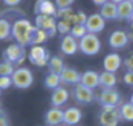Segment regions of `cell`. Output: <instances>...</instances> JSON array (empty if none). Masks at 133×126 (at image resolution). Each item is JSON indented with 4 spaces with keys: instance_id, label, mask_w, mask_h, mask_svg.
Returning <instances> with one entry per match:
<instances>
[{
    "instance_id": "cell-32",
    "label": "cell",
    "mask_w": 133,
    "mask_h": 126,
    "mask_svg": "<svg viewBox=\"0 0 133 126\" xmlns=\"http://www.w3.org/2000/svg\"><path fill=\"white\" fill-rule=\"evenodd\" d=\"M12 85V78L11 76H0V91L8 89Z\"/></svg>"
},
{
    "instance_id": "cell-18",
    "label": "cell",
    "mask_w": 133,
    "mask_h": 126,
    "mask_svg": "<svg viewBox=\"0 0 133 126\" xmlns=\"http://www.w3.org/2000/svg\"><path fill=\"white\" fill-rule=\"evenodd\" d=\"M61 51L65 55H73L76 54L77 49H78V42L76 41V38H73L71 34H66L61 39V45H60Z\"/></svg>"
},
{
    "instance_id": "cell-20",
    "label": "cell",
    "mask_w": 133,
    "mask_h": 126,
    "mask_svg": "<svg viewBox=\"0 0 133 126\" xmlns=\"http://www.w3.org/2000/svg\"><path fill=\"white\" fill-rule=\"evenodd\" d=\"M99 15L104 19V20H116L117 19V5L111 3L110 0L103 4L101 7V11H99Z\"/></svg>"
},
{
    "instance_id": "cell-42",
    "label": "cell",
    "mask_w": 133,
    "mask_h": 126,
    "mask_svg": "<svg viewBox=\"0 0 133 126\" xmlns=\"http://www.w3.org/2000/svg\"><path fill=\"white\" fill-rule=\"evenodd\" d=\"M3 116V112H2V109H0V117H2Z\"/></svg>"
},
{
    "instance_id": "cell-43",
    "label": "cell",
    "mask_w": 133,
    "mask_h": 126,
    "mask_svg": "<svg viewBox=\"0 0 133 126\" xmlns=\"http://www.w3.org/2000/svg\"><path fill=\"white\" fill-rule=\"evenodd\" d=\"M128 2H130V3H132V4H133V0H128Z\"/></svg>"
},
{
    "instance_id": "cell-27",
    "label": "cell",
    "mask_w": 133,
    "mask_h": 126,
    "mask_svg": "<svg viewBox=\"0 0 133 126\" xmlns=\"http://www.w3.org/2000/svg\"><path fill=\"white\" fill-rule=\"evenodd\" d=\"M44 84L48 89H56L60 87L61 84V80H60V75H56V74H48L44 79Z\"/></svg>"
},
{
    "instance_id": "cell-9",
    "label": "cell",
    "mask_w": 133,
    "mask_h": 126,
    "mask_svg": "<svg viewBox=\"0 0 133 126\" xmlns=\"http://www.w3.org/2000/svg\"><path fill=\"white\" fill-rule=\"evenodd\" d=\"M104 26H106V20L99 13H93V15L88 16V20L85 22V28H86L88 33H93V34L102 32L104 29Z\"/></svg>"
},
{
    "instance_id": "cell-4",
    "label": "cell",
    "mask_w": 133,
    "mask_h": 126,
    "mask_svg": "<svg viewBox=\"0 0 133 126\" xmlns=\"http://www.w3.org/2000/svg\"><path fill=\"white\" fill-rule=\"evenodd\" d=\"M121 119L120 109L117 106H103L98 121L102 126H117Z\"/></svg>"
},
{
    "instance_id": "cell-2",
    "label": "cell",
    "mask_w": 133,
    "mask_h": 126,
    "mask_svg": "<svg viewBox=\"0 0 133 126\" xmlns=\"http://www.w3.org/2000/svg\"><path fill=\"white\" fill-rule=\"evenodd\" d=\"M102 43L97 34L86 33L78 42V49L86 55H95L101 51Z\"/></svg>"
},
{
    "instance_id": "cell-3",
    "label": "cell",
    "mask_w": 133,
    "mask_h": 126,
    "mask_svg": "<svg viewBox=\"0 0 133 126\" xmlns=\"http://www.w3.org/2000/svg\"><path fill=\"white\" fill-rule=\"evenodd\" d=\"M12 84L20 89H26L29 88L33 82H34V76L31 74V71L26 67H18L15 70V72L12 74Z\"/></svg>"
},
{
    "instance_id": "cell-36",
    "label": "cell",
    "mask_w": 133,
    "mask_h": 126,
    "mask_svg": "<svg viewBox=\"0 0 133 126\" xmlns=\"http://www.w3.org/2000/svg\"><path fill=\"white\" fill-rule=\"evenodd\" d=\"M3 2L8 7H16V5H18L21 3V0H3Z\"/></svg>"
},
{
    "instance_id": "cell-7",
    "label": "cell",
    "mask_w": 133,
    "mask_h": 126,
    "mask_svg": "<svg viewBox=\"0 0 133 126\" xmlns=\"http://www.w3.org/2000/svg\"><path fill=\"white\" fill-rule=\"evenodd\" d=\"M56 20L52 16H44V15H37L35 17V28L46 30L48 37H54L57 32L56 29Z\"/></svg>"
},
{
    "instance_id": "cell-29",
    "label": "cell",
    "mask_w": 133,
    "mask_h": 126,
    "mask_svg": "<svg viewBox=\"0 0 133 126\" xmlns=\"http://www.w3.org/2000/svg\"><path fill=\"white\" fill-rule=\"evenodd\" d=\"M86 33H88V30H86L85 25H82V24H76V25H73L72 29H71V36H72L73 38H76V39H77V38L81 39Z\"/></svg>"
},
{
    "instance_id": "cell-31",
    "label": "cell",
    "mask_w": 133,
    "mask_h": 126,
    "mask_svg": "<svg viewBox=\"0 0 133 126\" xmlns=\"http://www.w3.org/2000/svg\"><path fill=\"white\" fill-rule=\"evenodd\" d=\"M75 3V0H55V5L57 9L71 8V5Z\"/></svg>"
},
{
    "instance_id": "cell-15",
    "label": "cell",
    "mask_w": 133,
    "mask_h": 126,
    "mask_svg": "<svg viewBox=\"0 0 133 126\" xmlns=\"http://www.w3.org/2000/svg\"><path fill=\"white\" fill-rule=\"evenodd\" d=\"M44 121L48 126H59L64 122V112L60 108H51L44 116Z\"/></svg>"
},
{
    "instance_id": "cell-6",
    "label": "cell",
    "mask_w": 133,
    "mask_h": 126,
    "mask_svg": "<svg viewBox=\"0 0 133 126\" xmlns=\"http://www.w3.org/2000/svg\"><path fill=\"white\" fill-rule=\"evenodd\" d=\"M4 58L7 62H11L12 65L16 63V65H21V63L25 60L26 58V50L25 47H22L18 43H12L9 45L5 51H4Z\"/></svg>"
},
{
    "instance_id": "cell-11",
    "label": "cell",
    "mask_w": 133,
    "mask_h": 126,
    "mask_svg": "<svg viewBox=\"0 0 133 126\" xmlns=\"http://www.w3.org/2000/svg\"><path fill=\"white\" fill-rule=\"evenodd\" d=\"M121 63H123L121 56L119 54H116V53H111V54L106 55L104 59H103V68L107 72L115 74L121 67Z\"/></svg>"
},
{
    "instance_id": "cell-40",
    "label": "cell",
    "mask_w": 133,
    "mask_h": 126,
    "mask_svg": "<svg viewBox=\"0 0 133 126\" xmlns=\"http://www.w3.org/2000/svg\"><path fill=\"white\" fill-rule=\"evenodd\" d=\"M129 21H130V24H133V13H132V16H130V19H129Z\"/></svg>"
},
{
    "instance_id": "cell-5",
    "label": "cell",
    "mask_w": 133,
    "mask_h": 126,
    "mask_svg": "<svg viewBox=\"0 0 133 126\" xmlns=\"http://www.w3.org/2000/svg\"><path fill=\"white\" fill-rule=\"evenodd\" d=\"M51 55L48 53V50L46 47H43L42 45H35L31 46L30 51H29V59L33 65L38 66V67H43L46 65H48Z\"/></svg>"
},
{
    "instance_id": "cell-17",
    "label": "cell",
    "mask_w": 133,
    "mask_h": 126,
    "mask_svg": "<svg viewBox=\"0 0 133 126\" xmlns=\"http://www.w3.org/2000/svg\"><path fill=\"white\" fill-rule=\"evenodd\" d=\"M68 100H69V92H68V89H65L63 87H59V88H56V89L52 91L51 102H52L54 108H60L61 105H64Z\"/></svg>"
},
{
    "instance_id": "cell-24",
    "label": "cell",
    "mask_w": 133,
    "mask_h": 126,
    "mask_svg": "<svg viewBox=\"0 0 133 126\" xmlns=\"http://www.w3.org/2000/svg\"><path fill=\"white\" fill-rule=\"evenodd\" d=\"M48 34L46 30H42V29H38V28H34V32H33V36H31V45L35 46V45H42L44 42H47L48 39Z\"/></svg>"
},
{
    "instance_id": "cell-10",
    "label": "cell",
    "mask_w": 133,
    "mask_h": 126,
    "mask_svg": "<svg viewBox=\"0 0 133 126\" xmlns=\"http://www.w3.org/2000/svg\"><path fill=\"white\" fill-rule=\"evenodd\" d=\"M129 37L124 30H114L108 37V43L112 49H123L128 45Z\"/></svg>"
},
{
    "instance_id": "cell-37",
    "label": "cell",
    "mask_w": 133,
    "mask_h": 126,
    "mask_svg": "<svg viewBox=\"0 0 133 126\" xmlns=\"http://www.w3.org/2000/svg\"><path fill=\"white\" fill-rule=\"evenodd\" d=\"M91 2L95 4V5H98V7H102L103 4H106L108 0H91Z\"/></svg>"
},
{
    "instance_id": "cell-28",
    "label": "cell",
    "mask_w": 133,
    "mask_h": 126,
    "mask_svg": "<svg viewBox=\"0 0 133 126\" xmlns=\"http://www.w3.org/2000/svg\"><path fill=\"white\" fill-rule=\"evenodd\" d=\"M15 67L11 62H0V76H12V74L15 72Z\"/></svg>"
},
{
    "instance_id": "cell-22",
    "label": "cell",
    "mask_w": 133,
    "mask_h": 126,
    "mask_svg": "<svg viewBox=\"0 0 133 126\" xmlns=\"http://www.w3.org/2000/svg\"><path fill=\"white\" fill-rule=\"evenodd\" d=\"M117 79H116V75L112 74V72H107V71H103L102 74H99V85L104 89V88H114L115 84H116Z\"/></svg>"
},
{
    "instance_id": "cell-38",
    "label": "cell",
    "mask_w": 133,
    "mask_h": 126,
    "mask_svg": "<svg viewBox=\"0 0 133 126\" xmlns=\"http://www.w3.org/2000/svg\"><path fill=\"white\" fill-rule=\"evenodd\" d=\"M0 126H9V125H8V119H7V117H4V116L0 117Z\"/></svg>"
},
{
    "instance_id": "cell-16",
    "label": "cell",
    "mask_w": 133,
    "mask_h": 126,
    "mask_svg": "<svg viewBox=\"0 0 133 126\" xmlns=\"http://www.w3.org/2000/svg\"><path fill=\"white\" fill-rule=\"evenodd\" d=\"M60 80L64 84H76L77 85L81 82V74L77 70L65 67L63 70V72L60 74Z\"/></svg>"
},
{
    "instance_id": "cell-13",
    "label": "cell",
    "mask_w": 133,
    "mask_h": 126,
    "mask_svg": "<svg viewBox=\"0 0 133 126\" xmlns=\"http://www.w3.org/2000/svg\"><path fill=\"white\" fill-rule=\"evenodd\" d=\"M35 12L37 15H44V16H56L57 8L55 3H52L51 0H38L35 4Z\"/></svg>"
},
{
    "instance_id": "cell-8",
    "label": "cell",
    "mask_w": 133,
    "mask_h": 126,
    "mask_svg": "<svg viewBox=\"0 0 133 126\" xmlns=\"http://www.w3.org/2000/svg\"><path fill=\"white\" fill-rule=\"evenodd\" d=\"M98 100L103 108V106H117L121 99H120L119 92L115 88H104L99 93Z\"/></svg>"
},
{
    "instance_id": "cell-1",
    "label": "cell",
    "mask_w": 133,
    "mask_h": 126,
    "mask_svg": "<svg viewBox=\"0 0 133 126\" xmlns=\"http://www.w3.org/2000/svg\"><path fill=\"white\" fill-rule=\"evenodd\" d=\"M34 28L35 26H33L30 21L26 19L16 20L12 24V37L17 41L18 45H21L22 47H26L31 45V36H33Z\"/></svg>"
},
{
    "instance_id": "cell-25",
    "label": "cell",
    "mask_w": 133,
    "mask_h": 126,
    "mask_svg": "<svg viewBox=\"0 0 133 126\" xmlns=\"http://www.w3.org/2000/svg\"><path fill=\"white\" fill-rule=\"evenodd\" d=\"M12 36V25L8 20L0 19V41L8 39Z\"/></svg>"
},
{
    "instance_id": "cell-14",
    "label": "cell",
    "mask_w": 133,
    "mask_h": 126,
    "mask_svg": "<svg viewBox=\"0 0 133 126\" xmlns=\"http://www.w3.org/2000/svg\"><path fill=\"white\" fill-rule=\"evenodd\" d=\"M80 84H82L84 87L89 88V89H95L99 87V74L91 70L85 71L84 74H81V82Z\"/></svg>"
},
{
    "instance_id": "cell-12",
    "label": "cell",
    "mask_w": 133,
    "mask_h": 126,
    "mask_svg": "<svg viewBox=\"0 0 133 126\" xmlns=\"http://www.w3.org/2000/svg\"><path fill=\"white\" fill-rule=\"evenodd\" d=\"M73 95H75V99L82 104H90L94 100V91L84 87L82 84H77L75 87Z\"/></svg>"
},
{
    "instance_id": "cell-34",
    "label": "cell",
    "mask_w": 133,
    "mask_h": 126,
    "mask_svg": "<svg viewBox=\"0 0 133 126\" xmlns=\"http://www.w3.org/2000/svg\"><path fill=\"white\" fill-rule=\"evenodd\" d=\"M123 79H124V83H125L127 85H129V87H132V88H133V72L127 71Z\"/></svg>"
},
{
    "instance_id": "cell-35",
    "label": "cell",
    "mask_w": 133,
    "mask_h": 126,
    "mask_svg": "<svg viewBox=\"0 0 133 126\" xmlns=\"http://www.w3.org/2000/svg\"><path fill=\"white\" fill-rule=\"evenodd\" d=\"M76 16H77V24L85 25V22H86V20H88V16H86L84 12H77Z\"/></svg>"
},
{
    "instance_id": "cell-26",
    "label": "cell",
    "mask_w": 133,
    "mask_h": 126,
    "mask_svg": "<svg viewBox=\"0 0 133 126\" xmlns=\"http://www.w3.org/2000/svg\"><path fill=\"white\" fill-rule=\"evenodd\" d=\"M120 109V116H121V119L124 121H133V105L130 102H125V104H121V106L119 108Z\"/></svg>"
},
{
    "instance_id": "cell-19",
    "label": "cell",
    "mask_w": 133,
    "mask_h": 126,
    "mask_svg": "<svg viewBox=\"0 0 133 126\" xmlns=\"http://www.w3.org/2000/svg\"><path fill=\"white\" fill-rule=\"evenodd\" d=\"M82 118V113L78 108H68L64 110V123L66 125H77Z\"/></svg>"
},
{
    "instance_id": "cell-44",
    "label": "cell",
    "mask_w": 133,
    "mask_h": 126,
    "mask_svg": "<svg viewBox=\"0 0 133 126\" xmlns=\"http://www.w3.org/2000/svg\"><path fill=\"white\" fill-rule=\"evenodd\" d=\"M0 93H2V91H0Z\"/></svg>"
},
{
    "instance_id": "cell-21",
    "label": "cell",
    "mask_w": 133,
    "mask_h": 126,
    "mask_svg": "<svg viewBox=\"0 0 133 126\" xmlns=\"http://www.w3.org/2000/svg\"><path fill=\"white\" fill-rule=\"evenodd\" d=\"M133 13V4L128 0H124L123 3L117 4V19L129 20Z\"/></svg>"
},
{
    "instance_id": "cell-39",
    "label": "cell",
    "mask_w": 133,
    "mask_h": 126,
    "mask_svg": "<svg viewBox=\"0 0 133 126\" xmlns=\"http://www.w3.org/2000/svg\"><path fill=\"white\" fill-rule=\"evenodd\" d=\"M110 2L117 5V4H120V3H123V2H124V0H110Z\"/></svg>"
},
{
    "instance_id": "cell-30",
    "label": "cell",
    "mask_w": 133,
    "mask_h": 126,
    "mask_svg": "<svg viewBox=\"0 0 133 126\" xmlns=\"http://www.w3.org/2000/svg\"><path fill=\"white\" fill-rule=\"evenodd\" d=\"M56 29L60 34H64L66 36L68 33H71V29H72V24L68 22V21H65V20H60L57 24H56Z\"/></svg>"
},
{
    "instance_id": "cell-33",
    "label": "cell",
    "mask_w": 133,
    "mask_h": 126,
    "mask_svg": "<svg viewBox=\"0 0 133 126\" xmlns=\"http://www.w3.org/2000/svg\"><path fill=\"white\" fill-rule=\"evenodd\" d=\"M124 65H125V68H127V71H129V72H133V54H130V55H129V56L125 59Z\"/></svg>"
},
{
    "instance_id": "cell-23",
    "label": "cell",
    "mask_w": 133,
    "mask_h": 126,
    "mask_svg": "<svg viewBox=\"0 0 133 126\" xmlns=\"http://www.w3.org/2000/svg\"><path fill=\"white\" fill-rule=\"evenodd\" d=\"M47 66H48L50 74H56V75H60V74L63 72V70L65 68L63 60H61L59 56H51Z\"/></svg>"
},
{
    "instance_id": "cell-41",
    "label": "cell",
    "mask_w": 133,
    "mask_h": 126,
    "mask_svg": "<svg viewBox=\"0 0 133 126\" xmlns=\"http://www.w3.org/2000/svg\"><path fill=\"white\" fill-rule=\"evenodd\" d=\"M132 105H133V93H132V96H130V101H129Z\"/></svg>"
}]
</instances>
